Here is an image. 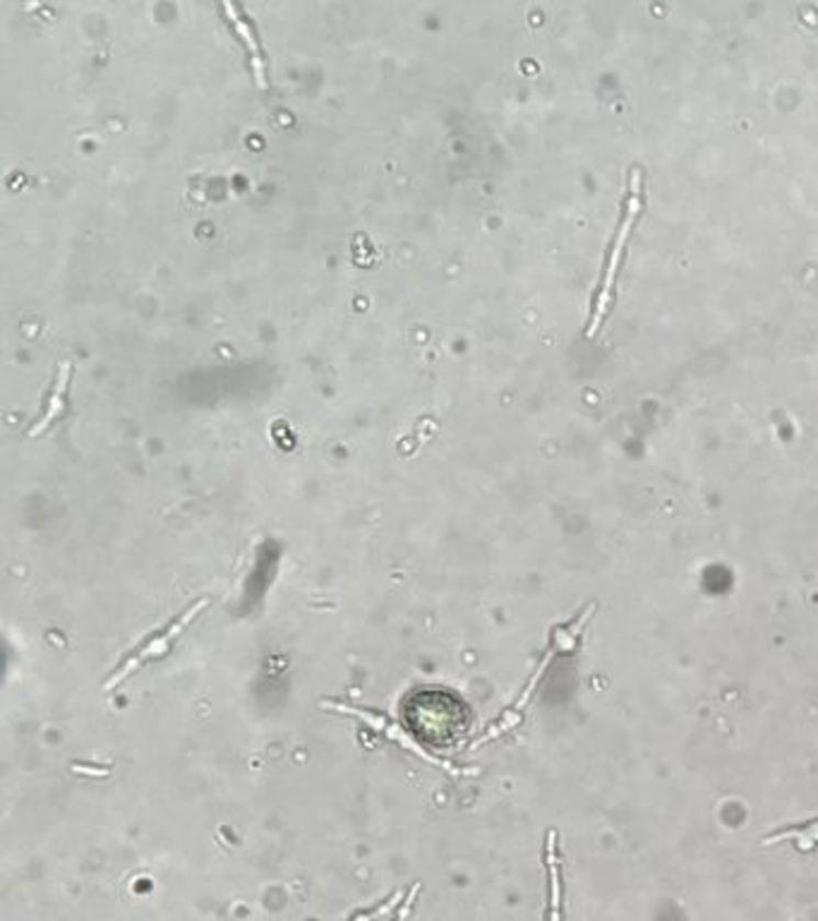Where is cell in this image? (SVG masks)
I'll use <instances>...</instances> for the list:
<instances>
[{"label": "cell", "instance_id": "1", "mask_svg": "<svg viewBox=\"0 0 818 921\" xmlns=\"http://www.w3.org/2000/svg\"><path fill=\"white\" fill-rule=\"evenodd\" d=\"M646 202H648L646 173L641 171V168H629L625 192H621V202H619L617 224L613 228V236H609L607 240L603 265L598 271V281H595V291L591 297V313H589L586 329H583L586 339H595V336L603 332L609 315H613V307L617 303L621 269H625V262H627L634 231L636 226H639L641 216L646 212Z\"/></svg>", "mask_w": 818, "mask_h": 921}, {"label": "cell", "instance_id": "2", "mask_svg": "<svg viewBox=\"0 0 818 921\" xmlns=\"http://www.w3.org/2000/svg\"><path fill=\"white\" fill-rule=\"evenodd\" d=\"M210 605V598H202V600H198V603H192L183 615H178L176 619H171L168 621V625L164 627V629H159L157 633L152 636V639H147L145 643H142L137 651H133L130 653L127 658H125V663L115 670L111 677L107 679V684H103V692H113L115 686H121L127 677H133V674L137 672V670H142L145 667L147 663H152V660H159V658H164L168 651H171V645L176 643V639L180 633H183L190 625H192V619L198 617L202 609Z\"/></svg>", "mask_w": 818, "mask_h": 921}, {"label": "cell", "instance_id": "3", "mask_svg": "<svg viewBox=\"0 0 818 921\" xmlns=\"http://www.w3.org/2000/svg\"><path fill=\"white\" fill-rule=\"evenodd\" d=\"M322 706H324V708H334L336 712H344V716H354V718H358V720H362V722H368L372 730H378L380 734H386L389 739H392V742H396V744H401L404 749H408L411 754H415V756L423 759V761H427V763H435V765H441V768L451 771V763L441 761V759H437V756H433V754H427V751H425L418 742H415L413 737H408V732H406V730H401L399 725H396V722H392L389 718L378 716V712H372V710H362V708H356V706L336 704V700H322Z\"/></svg>", "mask_w": 818, "mask_h": 921}, {"label": "cell", "instance_id": "4", "mask_svg": "<svg viewBox=\"0 0 818 921\" xmlns=\"http://www.w3.org/2000/svg\"><path fill=\"white\" fill-rule=\"evenodd\" d=\"M545 872L550 880V910L548 921H562V868H560V845H557V833L550 830L545 835Z\"/></svg>", "mask_w": 818, "mask_h": 921}, {"label": "cell", "instance_id": "5", "mask_svg": "<svg viewBox=\"0 0 818 921\" xmlns=\"http://www.w3.org/2000/svg\"><path fill=\"white\" fill-rule=\"evenodd\" d=\"M775 842H795L799 852H814L818 850V816L802 823H787L783 828L773 830L771 835L761 840V845H775Z\"/></svg>", "mask_w": 818, "mask_h": 921}, {"label": "cell", "instance_id": "6", "mask_svg": "<svg viewBox=\"0 0 818 921\" xmlns=\"http://www.w3.org/2000/svg\"><path fill=\"white\" fill-rule=\"evenodd\" d=\"M399 898H401V892H396L392 900H384L382 905L374 907V910H368V912H360V914H356V917L350 919V921H374V919H380L384 912L392 910V907H394V900H399Z\"/></svg>", "mask_w": 818, "mask_h": 921}, {"label": "cell", "instance_id": "7", "mask_svg": "<svg viewBox=\"0 0 818 921\" xmlns=\"http://www.w3.org/2000/svg\"><path fill=\"white\" fill-rule=\"evenodd\" d=\"M418 892H421V886H418V884H413V886H411V890H408V895H406V900H404V905H401V907H399V912H396L394 921H408V917H411V912H413V905H415V898H418Z\"/></svg>", "mask_w": 818, "mask_h": 921}]
</instances>
